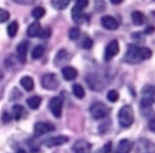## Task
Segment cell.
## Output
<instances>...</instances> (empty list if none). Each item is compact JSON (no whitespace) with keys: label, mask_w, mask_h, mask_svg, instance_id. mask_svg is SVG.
Listing matches in <instances>:
<instances>
[{"label":"cell","mask_w":155,"mask_h":153,"mask_svg":"<svg viewBox=\"0 0 155 153\" xmlns=\"http://www.w3.org/2000/svg\"><path fill=\"white\" fill-rule=\"evenodd\" d=\"M109 112H110V109L102 102H95L90 108V113L94 120L104 119L109 114Z\"/></svg>","instance_id":"4"},{"label":"cell","mask_w":155,"mask_h":153,"mask_svg":"<svg viewBox=\"0 0 155 153\" xmlns=\"http://www.w3.org/2000/svg\"><path fill=\"white\" fill-rule=\"evenodd\" d=\"M40 31H41V26H40V23L38 21H35L28 27V29H27V35L31 38H36V37H39L40 35Z\"/></svg>","instance_id":"15"},{"label":"cell","mask_w":155,"mask_h":153,"mask_svg":"<svg viewBox=\"0 0 155 153\" xmlns=\"http://www.w3.org/2000/svg\"><path fill=\"white\" fill-rule=\"evenodd\" d=\"M20 85H21V87H22L25 90H27V91H31V90L33 89V87H35V82H33L31 77L26 75V77H22V78H21V80H20Z\"/></svg>","instance_id":"17"},{"label":"cell","mask_w":155,"mask_h":153,"mask_svg":"<svg viewBox=\"0 0 155 153\" xmlns=\"http://www.w3.org/2000/svg\"><path fill=\"white\" fill-rule=\"evenodd\" d=\"M72 91H73V95H74L78 99H83L84 95H85V91H84L83 87H82L81 85H78V83L73 85V87H72Z\"/></svg>","instance_id":"22"},{"label":"cell","mask_w":155,"mask_h":153,"mask_svg":"<svg viewBox=\"0 0 155 153\" xmlns=\"http://www.w3.org/2000/svg\"><path fill=\"white\" fill-rule=\"evenodd\" d=\"M10 18V13L6 9H1L0 8V23H3L8 21Z\"/></svg>","instance_id":"29"},{"label":"cell","mask_w":155,"mask_h":153,"mask_svg":"<svg viewBox=\"0 0 155 153\" xmlns=\"http://www.w3.org/2000/svg\"><path fill=\"white\" fill-rule=\"evenodd\" d=\"M119 123L122 128H130L134 122V111L131 105H124L119 111Z\"/></svg>","instance_id":"2"},{"label":"cell","mask_w":155,"mask_h":153,"mask_svg":"<svg viewBox=\"0 0 155 153\" xmlns=\"http://www.w3.org/2000/svg\"><path fill=\"white\" fill-rule=\"evenodd\" d=\"M2 120H3V122H8V121L11 120V117H10V114L7 113V112H5V113H3V117H2Z\"/></svg>","instance_id":"36"},{"label":"cell","mask_w":155,"mask_h":153,"mask_svg":"<svg viewBox=\"0 0 155 153\" xmlns=\"http://www.w3.org/2000/svg\"><path fill=\"white\" fill-rule=\"evenodd\" d=\"M151 57H152V51L149 48L129 45L125 53V61L131 65H137L143 60L150 59Z\"/></svg>","instance_id":"1"},{"label":"cell","mask_w":155,"mask_h":153,"mask_svg":"<svg viewBox=\"0 0 155 153\" xmlns=\"http://www.w3.org/2000/svg\"><path fill=\"white\" fill-rule=\"evenodd\" d=\"M69 0H51V5L53 8L58 10H63L69 6Z\"/></svg>","instance_id":"21"},{"label":"cell","mask_w":155,"mask_h":153,"mask_svg":"<svg viewBox=\"0 0 155 153\" xmlns=\"http://www.w3.org/2000/svg\"><path fill=\"white\" fill-rule=\"evenodd\" d=\"M69 1H70V0H69Z\"/></svg>","instance_id":"40"},{"label":"cell","mask_w":155,"mask_h":153,"mask_svg":"<svg viewBox=\"0 0 155 153\" xmlns=\"http://www.w3.org/2000/svg\"><path fill=\"white\" fill-rule=\"evenodd\" d=\"M123 0H111V2L113 3V5H119V3L122 2Z\"/></svg>","instance_id":"37"},{"label":"cell","mask_w":155,"mask_h":153,"mask_svg":"<svg viewBox=\"0 0 155 153\" xmlns=\"http://www.w3.org/2000/svg\"><path fill=\"white\" fill-rule=\"evenodd\" d=\"M73 151L75 153H90L91 145L90 143L85 140H78L73 145Z\"/></svg>","instance_id":"12"},{"label":"cell","mask_w":155,"mask_h":153,"mask_svg":"<svg viewBox=\"0 0 155 153\" xmlns=\"http://www.w3.org/2000/svg\"><path fill=\"white\" fill-rule=\"evenodd\" d=\"M69 138L65 135H57V137H51L48 138L45 140V145H47L48 148H54V147H60L62 144L68 143Z\"/></svg>","instance_id":"9"},{"label":"cell","mask_w":155,"mask_h":153,"mask_svg":"<svg viewBox=\"0 0 155 153\" xmlns=\"http://www.w3.org/2000/svg\"><path fill=\"white\" fill-rule=\"evenodd\" d=\"M119 92L116 91V90H110V91L107 92V100L110 102H116L117 100H119Z\"/></svg>","instance_id":"27"},{"label":"cell","mask_w":155,"mask_h":153,"mask_svg":"<svg viewBox=\"0 0 155 153\" xmlns=\"http://www.w3.org/2000/svg\"><path fill=\"white\" fill-rule=\"evenodd\" d=\"M87 5H89V0H77V2H75V7L82 10H83Z\"/></svg>","instance_id":"32"},{"label":"cell","mask_w":155,"mask_h":153,"mask_svg":"<svg viewBox=\"0 0 155 153\" xmlns=\"http://www.w3.org/2000/svg\"><path fill=\"white\" fill-rule=\"evenodd\" d=\"M43 53H45V47L41 46V45H39V46L33 48L32 52H31V57H32V59L37 60V59L41 58L42 55H43Z\"/></svg>","instance_id":"24"},{"label":"cell","mask_w":155,"mask_h":153,"mask_svg":"<svg viewBox=\"0 0 155 153\" xmlns=\"http://www.w3.org/2000/svg\"><path fill=\"white\" fill-rule=\"evenodd\" d=\"M155 99V88L153 85H145L142 90L141 97V107L143 109L151 108Z\"/></svg>","instance_id":"3"},{"label":"cell","mask_w":155,"mask_h":153,"mask_svg":"<svg viewBox=\"0 0 155 153\" xmlns=\"http://www.w3.org/2000/svg\"><path fill=\"white\" fill-rule=\"evenodd\" d=\"M17 153H27V151L25 149H19V150L17 151Z\"/></svg>","instance_id":"39"},{"label":"cell","mask_w":155,"mask_h":153,"mask_svg":"<svg viewBox=\"0 0 155 153\" xmlns=\"http://www.w3.org/2000/svg\"><path fill=\"white\" fill-rule=\"evenodd\" d=\"M80 29L79 28H77V27H74V28H72V29H70V31H69V38L71 40H77L79 37H80Z\"/></svg>","instance_id":"28"},{"label":"cell","mask_w":155,"mask_h":153,"mask_svg":"<svg viewBox=\"0 0 155 153\" xmlns=\"http://www.w3.org/2000/svg\"><path fill=\"white\" fill-rule=\"evenodd\" d=\"M54 125L52 123H49V122H38V123L35 124L33 131H35V134H36L37 137H40V135H43L45 133L54 131Z\"/></svg>","instance_id":"8"},{"label":"cell","mask_w":155,"mask_h":153,"mask_svg":"<svg viewBox=\"0 0 155 153\" xmlns=\"http://www.w3.org/2000/svg\"><path fill=\"white\" fill-rule=\"evenodd\" d=\"M50 36H51V30L49 29V28H47V29H41L40 35H39V37H40L41 39H48Z\"/></svg>","instance_id":"31"},{"label":"cell","mask_w":155,"mask_h":153,"mask_svg":"<svg viewBox=\"0 0 155 153\" xmlns=\"http://www.w3.org/2000/svg\"><path fill=\"white\" fill-rule=\"evenodd\" d=\"M131 18H132L133 23L136 26H141L144 22V15L141 11H133L132 15H131Z\"/></svg>","instance_id":"20"},{"label":"cell","mask_w":155,"mask_h":153,"mask_svg":"<svg viewBox=\"0 0 155 153\" xmlns=\"http://www.w3.org/2000/svg\"><path fill=\"white\" fill-rule=\"evenodd\" d=\"M62 105H63V101L60 97H54L49 101V109L51 111V113L54 115L55 118H60L62 114Z\"/></svg>","instance_id":"6"},{"label":"cell","mask_w":155,"mask_h":153,"mask_svg":"<svg viewBox=\"0 0 155 153\" xmlns=\"http://www.w3.org/2000/svg\"><path fill=\"white\" fill-rule=\"evenodd\" d=\"M18 29H19V26H18V22L17 21H12L10 22V25L7 28V32H8V36L10 38H15L18 32Z\"/></svg>","instance_id":"23"},{"label":"cell","mask_w":155,"mask_h":153,"mask_svg":"<svg viewBox=\"0 0 155 153\" xmlns=\"http://www.w3.org/2000/svg\"><path fill=\"white\" fill-rule=\"evenodd\" d=\"M59 79L54 73H47L42 77L41 85L47 90H55L59 87Z\"/></svg>","instance_id":"5"},{"label":"cell","mask_w":155,"mask_h":153,"mask_svg":"<svg viewBox=\"0 0 155 153\" xmlns=\"http://www.w3.org/2000/svg\"><path fill=\"white\" fill-rule=\"evenodd\" d=\"M62 75L67 81H72L78 77V71L75 68L68 65V67H64L62 69Z\"/></svg>","instance_id":"13"},{"label":"cell","mask_w":155,"mask_h":153,"mask_svg":"<svg viewBox=\"0 0 155 153\" xmlns=\"http://www.w3.org/2000/svg\"><path fill=\"white\" fill-rule=\"evenodd\" d=\"M120 47L119 42L116 40H112L109 42V45L105 48V51H104V60L105 61H110L111 59L114 58L117 53H119Z\"/></svg>","instance_id":"7"},{"label":"cell","mask_w":155,"mask_h":153,"mask_svg":"<svg viewBox=\"0 0 155 153\" xmlns=\"http://www.w3.org/2000/svg\"><path fill=\"white\" fill-rule=\"evenodd\" d=\"M26 113V110H25V108L22 105H20V104H16V105H13L12 108V117L16 119V120H20L21 118L25 115Z\"/></svg>","instance_id":"19"},{"label":"cell","mask_w":155,"mask_h":153,"mask_svg":"<svg viewBox=\"0 0 155 153\" xmlns=\"http://www.w3.org/2000/svg\"><path fill=\"white\" fill-rule=\"evenodd\" d=\"M92 46H93V40L91 39L90 37H85L83 41H82V48H84V49H91Z\"/></svg>","instance_id":"30"},{"label":"cell","mask_w":155,"mask_h":153,"mask_svg":"<svg viewBox=\"0 0 155 153\" xmlns=\"http://www.w3.org/2000/svg\"><path fill=\"white\" fill-rule=\"evenodd\" d=\"M153 30H154V29H153V27H149V29H146L145 32L149 33V32H151V31H153Z\"/></svg>","instance_id":"38"},{"label":"cell","mask_w":155,"mask_h":153,"mask_svg":"<svg viewBox=\"0 0 155 153\" xmlns=\"http://www.w3.org/2000/svg\"><path fill=\"white\" fill-rule=\"evenodd\" d=\"M131 148H132L131 141H129L127 139H123V140L120 141L119 144H117L115 153H130Z\"/></svg>","instance_id":"14"},{"label":"cell","mask_w":155,"mask_h":153,"mask_svg":"<svg viewBox=\"0 0 155 153\" xmlns=\"http://www.w3.org/2000/svg\"><path fill=\"white\" fill-rule=\"evenodd\" d=\"M94 8L97 12H102L107 9V3L104 0H94Z\"/></svg>","instance_id":"26"},{"label":"cell","mask_w":155,"mask_h":153,"mask_svg":"<svg viewBox=\"0 0 155 153\" xmlns=\"http://www.w3.org/2000/svg\"><path fill=\"white\" fill-rule=\"evenodd\" d=\"M101 25L107 30H116L119 28V22L115 18L111 16H104L101 18Z\"/></svg>","instance_id":"11"},{"label":"cell","mask_w":155,"mask_h":153,"mask_svg":"<svg viewBox=\"0 0 155 153\" xmlns=\"http://www.w3.org/2000/svg\"><path fill=\"white\" fill-rule=\"evenodd\" d=\"M71 15H72V18L77 23H81L83 22L84 19H85V15L83 13V10L82 9H79L77 7H73V9L71 11Z\"/></svg>","instance_id":"16"},{"label":"cell","mask_w":155,"mask_h":153,"mask_svg":"<svg viewBox=\"0 0 155 153\" xmlns=\"http://www.w3.org/2000/svg\"><path fill=\"white\" fill-rule=\"evenodd\" d=\"M112 152V142H107L104 144V147L102 148L101 153H111Z\"/></svg>","instance_id":"33"},{"label":"cell","mask_w":155,"mask_h":153,"mask_svg":"<svg viewBox=\"0 0 155 153\" xmlns=\"http://www.w3.org/2000/svg\"><path fill=\"white\" fill-rule=\"evenodd\" d=\"M149 128H150V130H151V131L155 132V119H152V120H150V122H149Z\"/></svg>","instance_id":"35"},{"label":"cell","mask_w":155,"mask_h":153,"mask_svg":"<svg viewBox=\"0 0 155 153\" xmlns=\"http://www.w3.org/2000/svg\"><path fill=\"white\" fill-rule=\"evenodd\" d=\"M31 15H32V17L35 19H40V18H42L45 15V10L42 7H37V8H35L32 10Z\"/></svg>","instance_id":"25"},{"label":"cell","mask_w":155,"mask_h":153,"mask_svg":"<svg viewBox=\"0 0 155 153\" xmlns=\"http://www.w3.org/2000/svg\"><path fill=\"white\" fill-rule=\"evenodd\" d=\"M28 47H29V42L28 41H22L17 46V57L20 62L25 63L27 60V53H28Z\"/></svg>","instance_id":"10"},{"label":"cell","mask_w":155,"mask_h":153,"mask_svg":"<svg viewBox=\"0 0 155 153\" xmlns=\"http://www.w3.org/2000/svg\"><path fill=\"white\" fill-rule=\"evenodd\" d=\"M16 3H19V5H31V3L35 2V0H12Z\"/></svg>","instance_id":"34"},{"label":"cell","mask_w":155,"mask_h":153,"mask_svg":"<svg viewBox=\"0 0 155 153\" xmlns=\"http://www.w3.org/2000/svg\"><path fill=\"white\" fill-rule=\"evenodd\" d=\"M27 104H28V107L30 109L36 110V109H38L40 107V104H41V98L38 97V95H32L29 99H27Z\"/></svg>","instance_id":"18"}]
</instances>
